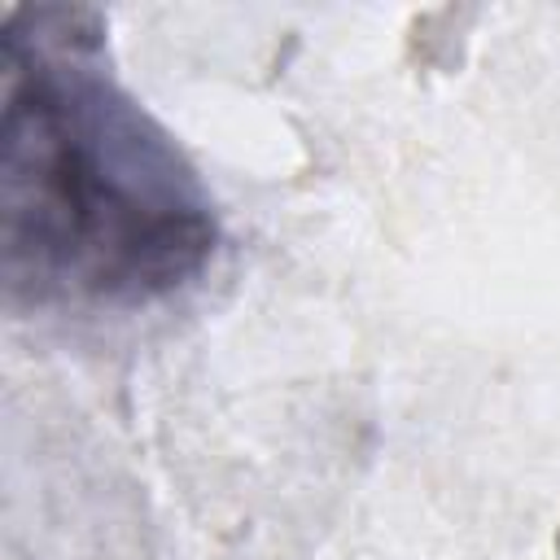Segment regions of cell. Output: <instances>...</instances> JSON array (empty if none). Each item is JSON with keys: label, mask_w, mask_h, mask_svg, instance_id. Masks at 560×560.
I'll list each match as a JSON object with an SVG mask.
<instances>
[{"label": "cell", "mask_w": 560, "mask_h": 560, "mask_svg": "<svg viewBox=\"0 0 560 560\" xmlns=\"http://www.w3.org/2000/svg\"><path fill=\"white\" fill-rule=\"evenodd\" d=\"M214 197L105 57V18L22 4L0 31V276L18 306L136 311L192 284Z\"/></svg>", "instance_id": "obj_1"}]
</instances>
